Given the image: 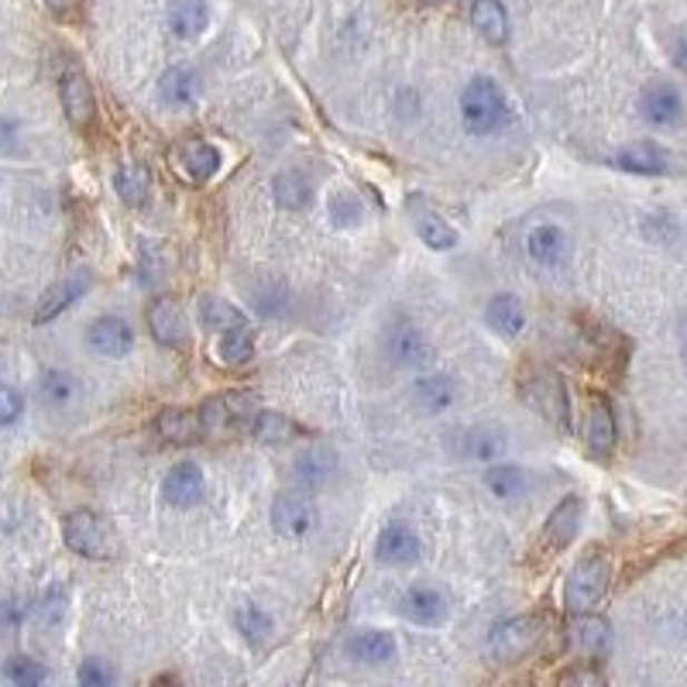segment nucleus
Returning <instances> with one entry per match:
<instances>
[{
    "label": "nucleus",
    "mask_w": 687,
    "mask_h": 687,
    "mask_svg": "<svg viewBox=\"0 0 687 687\" xmlns=\"http://www.w3.org/2000/svg\"><path fill=\"white\" fill-rule=\"evenodd\" d=\"M461 120L478 138L495 135L509 125V100L502 87L489 76H474L461 94Z\"/></svg>",
    "instance_id": "obj_1"
},
{
    "label": "nucleus",
    "mask_w": 687,
    "mask_h": 687,
    "mask_svg": "<svg viewBox=\"0 0 687 687\" xmlns=\"http://www.w3.org/2000/svg\"><path fill=\"white\" fill-rule=\"evenodd\" d=\"M547 636L543 616H512L492 626L489 639H484V654L495 664H516L522 657H530Z\"/></svg>",
    "instance_id": "obj_2"
},
{
    "label": "nucleus",
    "mask_w": 687,
    "mask_h": 687,
    "mask_svg": "<svg viewBox=\"0 0 687 687\" xmlns=\"http://www.w3.org/2000/svg\"><path fill=\"white\" fill-rule=\"evenodd\" d=\"M519 395L530 410H537L557 430H571V402H568V389H563L557 372L530 369L519 379Z\"/></svg>",
    "instance_id": "obj_3"
},
{
    "label": "nucleus",
    "mask_w": 687,
    "mask_h": 687,
    "mask_svg": "<svg viewBox=\"0 0 687 687\" xmlns=\"http://www.w3.org/2000/svg\"><path fill=\"white\" fill-rule=\"evenodd\" d=\"M612 585V563L605 553H588L581 557L571 575H568V585H563V605L578 616V612H591L595 605L605 598Z\"/></svg>",
    "instance_id": "obj_4"
},
{
    "label": "nucleus",
    "mask_w": 687,
    "mask_h": 687,
    "mask_svg": "<svg viewBox=\"0 0 687 687\" xmlns=\"http://www.w3.org/2000/svg\"><path fill=\"white\" fill-rule=\"evenodd\" d=\"M62 540L72 553L90 560H110L117 553V537L94 509H76L62 522Z\"/></svg>",
    "instance_id": "obj_5"
},
{
    "label": "nucleus",
    "mask_w": 687,
    "mask_h": 687,
    "mask_svg": "<svg viewBox=\"0 0 687 687\" xmlns=\"http://www.w3.org/2000/svg\"><path fill=\"white\" fill-rule=\"evenodd\" d=\"M272 527L286 540H303L316 527V506L306 492H282L272 502Z\"/></svg>",
    "instance_id": "obj_6"
},
{
    "label": "nucleus",
    "mask_w": 687,
    "mask_h": 687,
    "mask_svg": "<svg viewBox=\"0 0 687 687\" xmlns=\"http://www.w3.org/2000/svg\"><path fill=\"white\" fill-rule=\"evenodd\" d=\"M196 413H199V420H204V433L207 436L230 433L234 426H241V423H248V420L258 416L252 395H210Z\"/></svg>",
    "instance_id": "obj_7"
},
{
    "label": "nucleus",
    "mask_w": 687,
    "mask_h": 687,
    "mask_svg": "<svg viewBox=\"0 0 687 687\" xmlns=\"http://www.w3.org/2000/svg\"><path fill=\"white\" fill-rule=\"evenodd\" d=\"M385 351L399 369H423L433 361V344L410 320H399L385 334Z\"/></svg>",
    "instance_id": "obj_8"
},
{
    "label": "nucleus",
    "mask_w": 687,
    "mask_h": 687,
    "mask_svg": "<svg viewBox=\"0 0 687 687\" xmlns=\"http://www.w3.org/2000/svg\"><path fill=\"white\" fill-rule=\"evenodd\" d=\"M581 516H585V502L578 495H563L557 502V509L547 516V527H543V537H540V550L560 553L563 547H571L578 530H581Z\"/></svg>",
    "instance_id": "obj_9"
},
{
    "label": "nucleus",
    "mask_w": 687,
    "mask_h": 687,
    "mask_svg": "<svg viewBox=\"0 0 687 687\" xmlns=\"http://www.w3.org/2000/svg\"><path fill=\"white\" fill-rule=\"evenodd\" d=\"M173 166L176 173L193 183V186H204L207 179H214L220 173V151L199 138H189L183 145L173 148Z\"/></svg>",
    "instance_id": "obj_10"
},
{
    "label": "nucleus",
    "mask_w": 687,
    "mask_h": 687,
    "mask_svg": "<svg viewBox=\"0 0 687 687\" xmlns=\"http://www.w3.org/2000/svg\"><path fill=\"white\" fill-rule=\"evenodd\" d=\"M87 347L97 354V357H128L131 347H135V331H131V323L128 320H120V316H100L90 323V331H87Z\"/></svg>",
    "instance_id": "obj_11"
},
{
    "label": "nucleus",
    "mask_w": 687,
    "mask_h": 687,
    "mask_svg": "<svg viewBox=\"0 0 687 687\" xmlns=\"http://www.w3.org/2000/svg\"><path fill=\"white\" fill-rule=\"evenodd\" d=\"M639 114L654 128H674L684 120V100L674 84H650L639 94Z\"/></svg>",
    "instance_id": "obj_12"
},
{
    "label": "nucleus",
    "mask_w": 687,
    "mask_h": 687,
    "mask_svg": "<svg viewBox=\"0 0 687 687\" xmlns=\"http://www.w3.org/2000/svg\"><path fill=\"white\" fill-rule=\"evenodd\" d=\"M59 100H62V110H66V120L76 128V131H87L97 117V100H94V90L87 84L84 72H66L62 84H59Z\"/></svg>",
    "instance_id": "obj_13"
},
{
    "label": "nucleus",
    "mask_w": 687,
    "mask_h": 687,
    "mask_svg": "<svg viewBox=\"0 0 687 687\" xmlns=\"http://www.w3.org/2000/svg\"><path fill=\"white\" fill-rule=\"evenodd\" d=\"M148 320V331L158 344L166 347H183L186 334H189V323H186V310L179 306V300L166 296V300H155L145 313Z\"/></svg>",
    "instance_id": "obj_14"
},
{
    "label": "nucleus",
    "mask_w": 687,
    "mask_h": 687,
    "mask_svg": "<svg viewBox=\"0 0 687 687\" xmlns=\"http://www.w3.org/2000/svg\"><path fill=\"white\" fill-rule=\"evenodd\" d=\"M420 553H423V543L406 522H389L375 540V557L389 563V568H410V563L420 560Z\"/></svg>",
    "instance_id": "obj_15"
},
{
    "label": "nucleus",
    "mask_w": 687,
    "mask_h": 687,
    "mask_svg": "<svg viewBox=\"0 0 687 687\" xmlns=\"http://www.w3.org/2000/svg\"><path fill=\"white\" fill-rule=\"evenodd\" d=\"M509 451V436L502 426L495 423H481V426H471L468 433H461L458 440V454L464 461H474V464H495L502 461V454Z\"/></svg>",
    "instance_id": "obj_16"
},
{
    "label": "nucleus",
    "mask_w": 687,
    "mask_h": 687,
    "mask_svg": "<svg viewBox=\"0 0 687 687\" xmlns=\"http://www.w3.org/2000/svg\"><path fill=\"white\" fill-rule=\"evenodd\" d=\"M161 495H166V502L176 506V509L196 506L199 499L207 495V474H204V468L193 464V461L176 464V468L166 474V481H161Z\"/></svg>",
    "instance_id": "obj_17"
},
{
    "label": "nucleus",
    "mask_w": 687,
    "mask_h": 687,
    "mask_svg": "<svg viewBox=\"0 0 687 687\" xmlns=\"http://www.w3.org/2000/svg\"><path fill=\"white\" fill-rule=\"evenodd\" d=\"M410 214L416 224V234L423 237V245L433 252H451L458 245V230L443 220V214L436 207H430L423 196H410Z\"/></svg>",
    "instance_id": "obj_18"
},
{
    "label": "nucleus",
    "mask_w": 687,
    "mask_h": 687,
    "mask_svg": "<svg viewBox=\"0 0 687 687\" xmlns=\"http://www.w3.org/2000/svg\"><path fill=\"white\" fill-rule=\"evenodd\" d=\"M616 166L632 173V176H667L674 169V158H670V151H664L654 141H632V145L619 148Z\"/></svg>",
    "instance_id": "obj_19"
},
{
    "label": "nucleus",
    "mask_w": 687,
    "mask_h": 687,
    "mask_svg": "<svg viewBox=\"0 0 687 687\" xmlns=\"http://www.w3.org/2000/svg\"><path fill=\"white\" fill-rule=\"evenodd\" d=\"M399 612L416 626H440L443 619H448V595L436 591V588H426V585H416L402 595Z\"/></svg>",
    "instance_id": "obj_20"
},
{
    "label": "nucleus",
    "mask_w": 687,
    "mask_h": 687,
    "mask_svg": "<svg viewBox=\"0 0 687 687\" xmlns=\"http://www.w3.org/2000/svg\"><path fill=\"white\" fill-rule=\"evenodd\" d=\"M87 289H90V272H72V275L59 278L56 286H52L42 300H38L35 323H52L59 313H66Z\"/></svg>",
    "instance_id": "obj_21"
},
{
    "label": "nucleus",
    "mask_w": 687,
    "mask_h": 687,
    "mask_svg": "<svg viewBox=\"0 0 687 687\" xmlns=\"http://www.w3.org/2000/svg\"><path fill=\"white\" fill-rule=\"evenodd\" d=\"M334 451L327 443H306V448L293 458V478L303 484V489H320L334 478Z\"/></svg>",
    "instance_id": "obj_22"
},
{
    "label": "nucleus",
    "mask_w": 687,
    "mask_h": 687,
    "mask_svg": "<svg viewBox=\"0 0 687 687\" xmlns=\"http://www.w3.org/2000/svg\"><path fill=\"white\" fill-rule=\"evenodd\" d=\"M527 252L540 268H560L571 255V241L557 224H540L527 237Z\"/></svg>",
    "instance_id": "obj_23"
},
{
    "label": "nucleus",
    "mask_w": 687,
    "mask_h": 687,
    "mask_svg": "<svg viewBox=\"0 0 687 687\" xmlns=\"http://www.w3.org/2000/svg\"><path fill=\"white\" fill-rule=\"evenodd\" d=\"M616 416H612V406L605 399H595V406H591V413H588V433H585V440H588V454L591 458H598V461H605V458H612V451H616Z\"/></svg>",
    "instance_id": "obj_24"
},
{
    "label": "nucleus",
    "mask_w": 687,
    "mask_h": 687,
    "mask_svg": "<svg viewBox=\"0 0 687 687\" xmlns=\"http://www.w3.org/2000/svg\"><path fill=\"white\" fill-rule=\"evenodd\" d=\"M413 402H416L423 413H430V416L448 413L454 402H458V385H454L451 375H423V379L413 385Z\"/></svg>",
    "instance_id": "obj_25"
},
{
    "label": "nucleus",
    "mask_w": 687,
    "mask_h": 687,
    "mask_svg": "<svg viewBox=\"0 0 687 687\" xmlns=\"http://www.w3.org/2000/svg\"><path fill=\"white\" fill-rule=\"evenodd\" d=\"M199 97V76L189 66H173L158 79V100L169 107H189Z\"/></svg>",
    "instance_id": "obj_26"
},
{
    "label": "nucleus",
    "mask_w": 687,
    "mask_h": 687,
    "mask_svg": "<svg viewBox=\"0 0 687 687\" xmlns=\"http://www.w3.org/2000/svg\"><path fill=\"white\" fill-rule=\"evenodd\" d=\"M399 654V646L392 639V632H382V629H361L354 639H351V657L369 664V667H382V664H392Z\"/></svg>",
    "instance_id": "obj_27"
},
{
    "label": "nucleus",
    "mask_w": 687,
    "mask_h": 687,
    "mask_svg": "<svg viewBox=\"0 0 687 687\" xmlns=\"http://www.w3.org/2000/svg\"><path fill=\"white\" fill-rule=\"evenodd\" d=\"M609 636H612L609 622L591 616V612H578V619H575L571 629H568L571 646H575L578 654H585V657H598L605 646H609Z\"/></svg>",
    "instance_id": "obj_28"
},
{
    "label": "nucleus",
    "mask_w": 687,
    "mask_h": 687,
    "mask_svg": "<svg viewBox=\"0 0 687 687\" xmlns=\"http://www.w3.org/2000/svg\"><path fill=\"white\" fill-rule=\"evenodd\" d=\"M169 28L186 38V42H193V38H199L207 28H210V8L207 0H173L169 8Z\"/></svg>",
    "instance_id": "obj_29"
},
{
    "label": "nucleus",
    "mask_w": 687,
    "mask_h": 687,
    "mask_svg": "<svg viewBox=\"0 0 687 687\" xmlns=\"http://www.w3.org/2000/svg\"><path fill=\"white\" fill-rule=\"evenodd\" d=\"M484 320H489V327L499 331L502 337H519L522 327H527V313H522V303L512 293L492 296L489 310H484Z\"/></svg>",
    "instance_id": "obj_30"
},
{
    "label": "nucleus",
    "mask_w": 687,
    "mask_h": 687,
    "mask_svg": "<svg viewBox=\"0 0 687 687\" xmlns=\"http://www.w3.org/2000/svg\"><path fill=\"white\" fill-rule=\"evenodd\" d=\"M155 430L173 443H196L199 436H207L204 420H199V413H189V410H161L155 420Z\"/></svg>",
    "instance_id": "obj_31"
},
{
    "label": "nucleus",
    "mask_w": 687,
    "mask_h": 687,
    "mask_svg": "<svg viewBox=\"0 0 687 687\" xmlns=\"http://www.w3.org/2000/svg\"><path fill=\"white\" fill-rule=\"evenodd\" d=\"M471 24L481 38H489L492 46H502L509 38V14L499 0H474L471 4Z\"/></svg>",
    "instance_id": "obj_32"
},
{
    "label": "nucleus",
    "mask_w": 687,
    "mask_h": 687,
    "mask_svg": "<svg viewBox=\"0 0 687 687\" xmlns=\"http://www.w3.org/2000/svg\"><path fill=\"white\" fill-rule=\"evenodd\" d=\"M527 471H522L519 464H506V461H495L484 468V489H489L495 499H519L522 492H527Z\"/></svg>",
    "instance_id": "obj_33"
},
{
    "label": "nucleus",
    "mask_w": 687,
    "mask_h": 687,
    "mask_svg": "<svg viewBox=\"0 0 687 687\" xmlns=\"http://www.w3.org/2000/svg\"><path fill=\"white\" fill-rule=\"evenodd\" d=\"M114 186L120 193L128 207H145L148 196H151V176L145 166L138 161H125V166H117V176H114Z\"/></svg>",
    "instance_id": "obj_34"
},
{
    "label": "nucleus",
    "mask_w": 687,
    "mask_h": 687,
    "mask_svg": "<svg viewBox=\"0 0 687 687\" xmlns=\"http://www.w3.org/2000/svg\"><path fill=\"white\" fill-rule=\"evenodd\" d=\"M272 193L282 210H306L313 199V183L303 173H278L272 183Z\"/></svg>",
    "instance_id": "obj_35"
},
{
    "label": "nucleus",
    "mask_w": 687,
    "mask_h": 687,
    "mask_svg": "<svg viewBox=\"0 0 687 687\" xmlns=\"http://www.w3.org/2000/svg\"><path fill=\"white\" fill-rule=\"evenodd\" d=\"M255 357V337L248 331V323H237V327L220 334V361L227 369H245Z\"/></svg>",
    "instance_id": "obj_36"
},
{
    "label": "nucleus",
    "mask_w": 687,
    "mask_h": 687,
    "mask_svg": "<svg viewBox=\"0 0 687 687\" xmlns=\"http://www.w3.org/2000/svg\"><path fill=\"white\" fill-rule=\"evenodd\" d=\"M252 436L258 443H286L296 436V423L282 413H272V410H258V416L252 420Z\"/></svg>",
    "instance_id": "obj_37"
},
{
    "label": "nucleus",
    "mask_w": 687,
    "mask_h": 687,
    "mask_svg": "<svg viewBox=\"0 0 687 687\" xmlns=\"http://www.w3.org/2000/svg\"><path fill=\"white\" fill-rule=\"evenodd\" d=\"M38 392H42V402L49 410H62L76 399V379L62 369H52L42 375V382H38Z\"/></svg>",
    "instance_id": "obj_38"
},
{
    "label": "nucleus",
    "mask_w": 687,
    "mask_h": 687,
    "mask_svg": "<svg viewBox=\"0 0 687 687\" xmlns=\"http://www.w3.org/2000/svg\"><path fill=\"white\" fill-rule=\"evenodd\" d=\"M234 626L252 646H262L272 636V619L265 609H258V605H241V609L234 612Z\"/></svg>",
    "instance_id": "obj_39"
},
{
    "label": "nucleus",
    "mask_w": 687,
    "mask_h": 687,
    "mask_svg": "<svg viewBox=\"0 0 687 687\" xmlns=\"http://www.w3.org/2000/svg\"><path fill=\"white\" fill-rule=\"evenodd\" d=\"M199 316H204L210 331H230V327H237V323H245V313L234 310L224 300H204L199 303Z\"/></svg>",
    "instance_id": "obj_40"
},
{
    "label": "nucleus",
    "mask_w": 687,
    "mask_h": 687,
    "mask_svg": "<svg viewBox=\"0 0 687 687\" xmlns=\"http://www.w3.org/2000/svg\"><path fill=\"white\" fill-rule=\"evenodd\" d=\"M4 677L14 684V687H38L46 684L49 670L38 664V660H24V657H11L8 667H4Z\"/></svg>",
    "instance_id": "obj_41"
},
{
    "label": "nucleus",
    "mask_w": 687,
    "mask_h": 687,
    "mask_svg": "<svg viewBox=\"0 0 687 687\" xmlns=\"http://www.w3.org/2000/svg\"><path fill=\"white\" fill-rule=\"evenodd\" d=\"M331 220H337L341 227L357 224V220H361V204H357V196H351V193H337V196L331 199Z\"/></svg>",
    "instance_id": "obj_42"
},
{
    "label": "nucleus",
    "mask_w": 687,
    "mask_h": 687,
    "mask_svg": "<svg viewBox=\"0 0 687 687\" xmlns=\"http://www.w3.org/2000/svg\"><path fill=\"white\" fill-rule=\"evenodd\" d=\"M76 680L84 684V687H104V684H114V680H117V674H114L110 667H104L100 660H87L84 667H79Z\"/></svg>",
    "instance_id": "obj_43"
},
{
    "label": "nucleus",
    "mask_w": 687,
    "mask_h": 687,
    "mask_svg": "<svg viewBox=\"0 0 687 687\" xmlns=\"http://www.w3.org/2000/svg\"><path fill=\"white\" fill-rule=\"evenodd\" d=\"M62 612H66V591H62V588H59V591H49V595L42 598V605H38V616H42L46 626L59 622Z\"/></svg>",
    "instance_id": "obj_44"
},
{
    "label": "nucleus",
    "mask_w": 687,
    "mask_h": 687,
    "mask_svg": "<svg viewBox=\"0 0 687 687\" xmlns=\"http://www.w3.org/2000/svg\"><path fill=\"white\" fill-rule=\"evenodd\" d=\"M0 399H4V410H0V413H4V416H0V423H4V426H11L18 416H21V410H24V402H21V395H18V389L14 385H4V389H0Z\"/></svg>",
    "instance_id": "obj_45"
},
{
    "label": "nucleus",
    "mask_w": 687,
    "mask_h": 687,
    "mask_svg": "<svg viewBox=\"0 0 687 687\" xmlns=\"http://www.w3.org/2000/svg\"><path fill=\"white\" fill-rule=\"evenodd\" d=\"M560 684H601V674H591V670H568L560 674Z\"/></svg>",
    "instance_id": "obj_46"
},
{
    "label": "nucleus",
    "mask_w": 687,
    "mask_h": 687,
    "mask_svg": "<svg viewBox=\"0 0 687 687\" xmlns=\"http://www.w3.org/2000/svg\"><path fill=\"white\" fill-rule=\"evenodd\" d=\"M79 4H84V0H46V8H49L56 18H69Z\"/></svg>",
    "instance_id": "obj_47"
},
{
    "label": "nucleus",
    "mask_w": 687,
    "mask_h": 687,
    "mask_svg": "<svg viewBox=\"0 0 687 687\" xmlns=\"http://www.w3.org/2000/svg\"><path fill=\"white\" fill-rule=\"evenodd\" d=\"M684 365H687V341H684Z\"/></svg>",
    "instance_id": "obj_48"
},
{
    "label": "nucleus",
    "mask_w": 687,
    "mask_h": 687,
    "mask_svg": "<svg viewBox=\"0 0 687 687\" xmlns=\"http://www.w3.org/2000/svg\"><path fill=\"white\" fill-rule=\"evenodd\" d=\"M423 4H440V0H423Z\"/></svg>",
    "instance_id": "obj_49"
}]
</instances>
